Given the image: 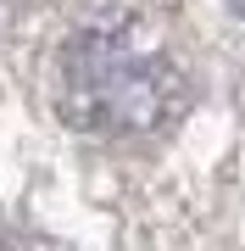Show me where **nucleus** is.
<instances>
[{"label": "nucleus", "mask_w": 245, "mask_h": 251, "mask_svg": "<svg viewBox=\"0 0 245 251\" xmlns=\"http://www.w3.org/2000/svg\"><path fill=\"white\" fill-rule=\"evenodd\" d=\"M62 106L78 128L134 134V128H156L178 106V84L167 62L134 50L123 34L89 28L62 50Z\"/></svg>", "instance_id": "1"}]
</instances>
